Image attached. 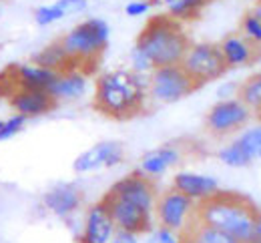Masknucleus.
<instances>
[{
  "label": "nucleus",
  "instance_id": "28",
  "mask_svg": "<svg viewBox=\"0 0 261 243\" xmlns=\"http://www.w3.org/2000/svg\"><path fill=\"white\" fill-rule=\"evenodd\" d=\"M27 121H29V119L22 117V115H18V113H14V115L8 117L6 121H2V127H0V143L10 141L12 137H16V135L24 129Z\"/></svg>",
  "mask_w": 261,
  "mask_h": 243
},
{
  "label": "nucleus",
  "instance_id": "22",
  "mask_svg": "<svg viewBox=\"0 0 261 243\" xmlns=\"http://www.w3.org/2000/svg\"><path fill=\"white\" fill-rule=\"evenodd\" d=\"M217 159L231 169H245V167H251L253 161L249 159V155L245 153V149L233 139L231 143L223 145L219 151H217Z\"/></svg>",
  "mask_w": 261,
  "mask_h": 243
},
{
  "label": "nucleus",
  "instance_id": "32",
  "mask_svg": "<svg viewBox=\"0 0 261 243\" xmlns=\"http://www.w3.org/2000/svg\"><path fill=\"white\" fill-rule=\"evenodd\" d=\"M139 237L137 233H130V231H125V229H117L111 243H139Z\"/></svg>",
  "mask_w": 261,
  "mask_h": 243
},
{
  "label": "nucleus",
  "instance_id": "31",
  "mask_svg": "<svg viewBox=\"0 0 261 243\" xmlns=\"http://www.w3.org/2000/svg\"><path fill=\"white\" fill-rule=\"evenodd\" d=\"M153 243H181V235L167 227L153 229Z\"/></svg>",
  "mask_w": 261,
  "mask_h": 243
},
{
  "label": "nucleus",
  "instance_id": "2",
  "mask_svg": "<svg viewBox=\"0 0 261 243\" xmlns=\"http://www.w3.org/2000/svg\"><path fill=\"white\" fill-rule=\"evenodd\" d=\"M259 215V207L249 197L233 191L215 193L213 197L197 203L195 211L199 221L225 231L241 243L251 241Z\"/></svg>",
  "mask_w": 261,
  "mask_h": 243
},
{
  "label": "nucleus",
  "instance_id": "25",
  "mask_svg": "<svg viewBox=\"0 0 261 243\" xmlns=\"http://www.w3.org/2000/svg\"><path fill=\"white\" fill-rule=\"evenodd\" d=\"M235 141L245 149V153L253 163L261 161V123L253 127H245L241 133H237Z\"/></svg>",
  "mask_w": 261,
  "mask_h": 243
},
{
  "label": "nucleus",
  "instance_id": "11",
  "mask_svg": "<svg viewBox=\"0 0 261 243\" xmlns=\"http://www.w3.org/2000/svg\"><path fill=\"white\" fill-rule=\"evenodd\" d=\"M100 199L109 209L117 229H125V231L137 233V235H145V233H151L155 229L153 211H147V209L139 207L135 203L117 199V197H113L109 193H105Z\"/></svg>",
  "mask_w": 261,
  "mask_h": 243
},
{
  "label": "nucleus",
  "instance_id": "24",
  "mask_svg": "<svg viewBox=\"0 0 261 243\" xmlns=\"http://www.w3.org/2000/svg\"><path fill=\"white\" fill-rule=\"evenodd\" d=\"M213 0H177L175 4L167 6L169 8V14L179 20V22H187V20H195L197 16L201 14V10L211 4Z\"/></svg>",
  "mask_w": 261,
  "mask_h": 243
},
{
  "label": "nucleus",
  "instance_id": "10",
  "mask_svg": "<svg viewBox=\"0 0 261 243\" xmlns=\"http://www.w3.org/2000/svg\"><path fill=\"white\" fill-rule=\"evenodd\" d=\"M107 193L117 197V199L135 203V205L147 209V211L155 209V201H157V195H159L155 179L143 175L139 169L121 177L119 181H115Z\"/></svg>",
  "mask_w": 261,
  "mask_h": 243
},
{
  "label": "nucleus",
  "instance_id": "26",
  "mask_svg": "<svg viewBox=\"0 0 261 243\" xmlns=\"http://www.w3.org/2000/svg\"><path fill=\"white\" fill-rule=\"evenodd\" d=\"M65 16H66L65 10H63L57 2H53V4H42V6H38V8L34 10V22H36L38 26H50V24H55V22H61Z\"/></svg>",
  "mask_w": 261,
  "mask_h": 243
},
{
  "label": "nucleus",
  "instance_id": "19",
  "mask_svg": "<svg viewBox=\"0 0 261 243\" xmlns=\"http://www.w3.org/2000/svg\"><path fill=\"white\" fill-rule=\"evenodd\" d=\"M89 89V72L81 69H70L59 74L55 85L50 87V95L57 99V103H70L85 97Z\"/></svg>",
  "mask_w": 261,
  "mask_h": 243
},
{
  "label": "nucleus",
  "instance_id": "17",
  "mask_svg": "<svg viewBox=\"0 0 261 243\" xmlns=\"http://www.w3.org/2000/svg\"><path fill=\"white\" fill-rule=\"evenodd\" d=\"M8 78L14 89H40V91H50V87L55 85V80L59 78L61 72L50 69H44L36 63H24V65H12L8 69ZM10 91V93H12ZM8 93V95H10Z\"/></svg>",
  "mask_w": 261,
  "mask_h": 243
},
{
  "label": "nucleus",
  "instance_id": "4",
  "mask_svg": "<svg viewBox=\"0 0 261 243\" xmlns=\"http://www.w3.org/2000/svg\"><path fill=\"white\" fill-rule=\"evenodd\" d=\"M109 38H111L109 22L105 18L91 16L74 24L59 40L65 46L68 57L72 59L74 67L91 74L97 69L105 48L109 46Z\"/></svg>",
  "mask_w": 261,
  "mask_h": 243
},
{
  "label": "nucleus",
  "instance_id": "33",
  "mask_svg": "<svg viewBox=\"0 0 261 243\" xmlns=\"http://www.w3.org/2000/svg\"><path fill=\"white\" fill-rule=\"evenodd\" d=\"M237 91H239V85H235V83H223L217 89V95H219V99H233V97H237Z\"/></svg>",
  "mask_w": 261,
  "mask_h": 243
},
{
  "label": "nucleus",
  "instance_id": "30",
  "mask_svg": "<svg viewBox=\"0 0 261 243\" xmlns=\"http://www.w3.org/2000/svg\"><path fill=\"white\" fill-rule=\"evenodd\" d=\"M57 4L65 10V14H81L89 8V0H57Z\"/></svg>",
  "mask_w": 261,
  "mask_h": 243
},
{
  "label": "nucleus",
  "instance_id": "8",
  "mask_svg": "<svg viewBox=\"0 0 261 243\" xmlns=\"http://www.w3.org/2000/svg\"><path fill=\"white\" fill-rule=\"evenodd\" d=\"M197 203L183 195L177 189H167L157 195L153 215L159 223V227H167L171 231L181 233L193 219H195Z\"/></svg>",
  "mask_w": 261,
  "mask_h": 243
},
{
  "label": "nucleus",
  "instance_id": "3",
  "mask_svg": "<svg viewBox=\"0 0 261 243\" xmlns=\"http://www.w3.org/2000/svg\"><path fill=\"white\" fill-rule=\"evenodd\" d=\"M189 46L191 40L183 29V22L175 20L171 14L151 16L135 40V48L145 55L153 69L181 65Z\"/></svg>",
  "mask_w": 261,
  "mask_h": 243
},
{
  "label": "nucleus",
  "instance_id": "9",
  "mask_svg": "<svg viewBox=\"0 0 261 243\" xmlns=\"http://www.w3.org/2000/svg\"><path fill=\"white\" fill-rule=\"evenodd\" d=\"M125 145L121 141H98L72 161V171L79 175L95 173L100 169H115L125 161Z\"/></svg>",
  "mask_w": 261,
  "mask_h": 243
},
{
  "label": "nucleus",
  "instance_id": "36",
  "mask_svg": "<svg viewBox=\"0 0 261 243\" xmlns=\"http://www.w3.org/2000/svg\"><path fill=\"white\" fill-rule=\"evenodd\" d=\"M161 2H163V4H167V6H171V4H175L177 0H161Z\"/></svg>",
  "mask_w": 261,
  "mask_h": 243
},
{
  "label": "nucleus",
  "instance_id": "1",
  "mask_svg": "<svg viewBox=\"0 0 261 243\" xmlns=\"http://www.w3.org/2000/svg\"><path fill=\"white\" fill-rule=\"evenodd\" d=\"M149 74L133 69H115L98 74L93 109L113 121H129L149 109Z\"/></svg>",
  "mask_w": 261,
  "mask_h": 243
},
{
  "label": "nucleus",
  "instance_id": "12",
  "mask_svg": "<svg viewBox=\"0 0 261 243\" xmlns=\"http://www.w3.org/2000/svg\"><path fill=\"white\" fill-rule=\"evenodd\" d=\"M117 231V225L109 213L107 205L102 203V199H98L97 203L89 205L85 213V221H83V231H81V243H111L113 235Z\"/></svg>",
  "mask_w": 261,
  "mask_h": 243
},
{
  "label": "nucleus",
  "instance_id": "35",
  "mask_svg": "<svg viewBox=\"0 0 261 243\" xmlns=\"http://www.w3.org/2000/svg\"><path fill=\"white\" fill-rule=\"evenodd\" d=\"M251 12H253V14H255V16L261 20V0H257V2H255V6L251 8Z\"/></svg>",
  "mask_w": 261,
  "mask_h": 243
},
{
  "label": "nucleus",
  "instance_id": "18",
  "mask_svg": "<svg viewBox=\"0 0 261 243\" xmlns=\"http://www.w3.org/2000/svg\"><path fill=\"white\" fill-rule=\"evenodd\" d=\"M223 61L227 65V69H243L253 65L255 61H259L261 57V46L249 42L241 33H233L227 35L221 42H219Z\"/></svg>",
  "mask_w": 261,
  "mask_h": 243
},
{
  "label": "nucleus",
  "instance_id": "29",
  "mask_svg": "<svg viewBox=\"0 0 261 243\" xmlns=\"http://www.w3.org/2000/svg\"><path fill=\"white\" fill-rule=\"evenodd\" d=\"M157 4V0H130L129 4L125 6V14L129 18H139L151 12V8Z\"/></svg>",
  "mask_w": 261,
  "mask_h": 243
},
{
  "label": "nucleus",
  "instance_id": "21",
  "mask_svg": "<svg viewBox=\"0 0 261 243\" xmlns=\"http://www.w3.org/2000/svg\"><path fill=\"white\" fill-rule=\"evenodd\" d=\"M33 63L44 67V69L57 70V72H65V70L76 69L72 59L68 57V52L65 50V46L61 44V40H55L46 46H42L36 55L33 57Z\"/></svg>",
  "mask_w": 261,
  "mask_h": 243
},
{
  "label": "nucleus",
  "instance_id": "27",
  "mask_svg": "<svg viewBox=\"0 0 261 243\" xmlns=\"http://www.w3.org/2000/svg\"><path fill=\"white\" fill-rule=\"evenodd\" d=\"M239 33L245 36L249 42L261 46V20L249 10L245 12V16L241 18V26H239Z\"/></svg>",
  "mask_w": 261,
  "mask_h": 243
},
{
  "label": "nucleus",
  "instance_id": "38",
  "mask_svg": "<svg viewBox=\"0 0 261 243\" xmlns=\"http://www.w3.org/2000/svg\"><path fill=\"white\" fill-rule=\"evenodd\" d=\"M0 127H2V121H0Z\"/></svg>",
  "mask_w": 261,
  "mask_h": 243
},
{
  "label": "nucleus",
  "instance_id": "5",
  "mask_svg": "<svg viewBox=\"0 0 261 243\" xmlns=\"http://www.w3.org/2000/svg\"><path fill=\"white\" fill-rule=\"evenodd\" d=\"M251 119L253 111L239 97L219 99L205 115V133L213 139H225L241 133Z\"/></svg>",
  "mask_w": 261,
  "mask_h": 243
},
{
  "label": "nucleus",
  "instance_id": "20",
  "mask_svg": "<svg viewBox=\"0 0 261 243\" xmlns=\"http://www.w3.org/2000/svg\"><path fill=\"white\" fill-rule=\"evenodd\" d=\"M181 243H241L221 229H215L199 219H193L181 233Z\"/></svg>",
  "mask_w": 261,
  "mask_h": 243
},
{
  "label": "nucleus",
  "instance_id": "34",
  "mask_svg": "<svg viewBox=\"0 0 261 243\" xmlns=\"http://www.w3.org/2000/svg\"><path fill=\"white\" fill-rule=\"evenodd\" d=\"M249 243H261V215L257 219V225H255V231H253V237Z\"/></svg>",
  "mask_w": 261,
  "mask_h": 243
},
{
  "label": "nucleus",
  "instance_id": "23",
  "mask_svg": "<svg viewBox=\"0 0 261 243\" xmlns=\"http://www.w3.org/2000/svg\"><path fill=\"white\" fill-rule=\"evenodd\" d=\"M237 97L247 104L253 113L261 109V70H255L253 74H249L237 91Z\"/></svg>",
  "mask_w": 261,
  "mask_h": 243
},
{
  "label": "nucleus",
  "instance_id": "13",
  "mask_svg": "<svg viewBox=\"0 0 261 243\" xmlns=\"http://www.w3.org/2000/svg\"><path fill=\"white\" fill-rule=\"evenodd\" d=\"M42 205L55 217L66 219L85 205V191L76 183H57L42 195Z\"/></svg>",
  "mask_w": 261,
  "mask_h": 243
},
{
  "label": "nucleus",
  "instance_id": "14",
  "mask_svg": "<svg viewBox=\"0 0 261 243\" xmlns=\"http://www.w3.org/2000/svg\"><path fill=\"white\" fill-rule=\"evenodd\" d=\"M185 153L179 143H163L161 147H155L141 155L139 159V171L151 179H159L173 167H177L183 161Z\"/></svg>",
  "mask_w": 261,
  "mask_h": 243
},
{
  "label": "nucleus",
  "instance_id": "6",
  "mask_svg": "<svg viewBox=\"0 0 261 243\" xmlns=\"http://www.w3.org/2000/svg\"><path fill=\"white\" fill-rule=\"evenodd\" d=\"M197 89L199 87L195 85V80L181 65L159 67L149 72V99L153 103H179L191 93H195Z\"/></svg>",
  "mask_w": 261,
  "mask_h": 243
},
{
  "label": "nucleus",
  "instance_id": "15",
  "mask_svg": "<svg viewBox=\"0 0 261 243\" xmlns=\"http://www.w3.org/2000/svg\"><path fill=\"white\" fill-rule=\"evenodd\" d=\"M8 104L12 106L14 113L34 119V117H42L48 115L57 109V99L48 93V91H40V89H14L8 95Z\"/></svg>",
  "mask_w": 261,
  "mask_h": 243
},
{
  "label": "nucleus",
  "instance_id": "37",
  "mask_svg": "<svg viewBox=\"0 0 261 243\" xmlns=\"http://www.w3.org/2000/svg\"><path fill=\"white\" fill-rule=\"evenodd\" d=\"M255 117H257V121L261 123V109H259V111H255Z\"/></svg>",
  "mask_w": 261,
  "mask_h": 243
},
{
  "label": "nucleus",
  "instance_id": "7",
  "mask_svg": "<svg viewBox=\"0 0 261 243\" xmlns=\"http://www.w3.org/2000/svg\"><path fill=\"white\" fill-rule=\"evenodd\" d=\"M181 67L195 80L197 87L221 78L229 70L223 61L219 42H191L181 61Z\"/></svg>",
  "mask_w": 261,
  "mask_h": 243
},
{
  "label": "nucleus",
  "instance_id": "16",
  "mask_svg": "<svg viewBox=\"0 0 261 243\" xmlns=\"http://www.w3.org/2000/svg\"><path fill=\"white\" fill-rule=\"evenodd\" d=\"M171 187L181 191L183 195H187L195 203H201V201H205V199H209L221 191L219 181L213 175L197 173V171H177L173 175Z\"/></svg>",
  "mask_w": 261,
  "mask_h": 243
}]
</instances>
